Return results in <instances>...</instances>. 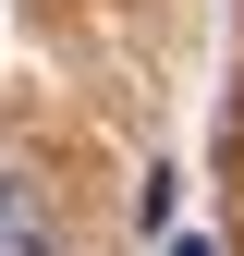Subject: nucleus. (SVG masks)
<instances>
[{"instance_id": "nucleus-1", "label": "nucleus", "mask_w": 244, "mask_h": 256, "mask_svg": "<svg viewBox=\"0 0 244 256\" xmlns=\"http://www.w3.org/2000/svg\"><path fill=\"white\" fill-rule=\"evenodd\" d=\"M0 256H74V232H61V196L37 171H0Z\"/></svg>"}]
</instances>
